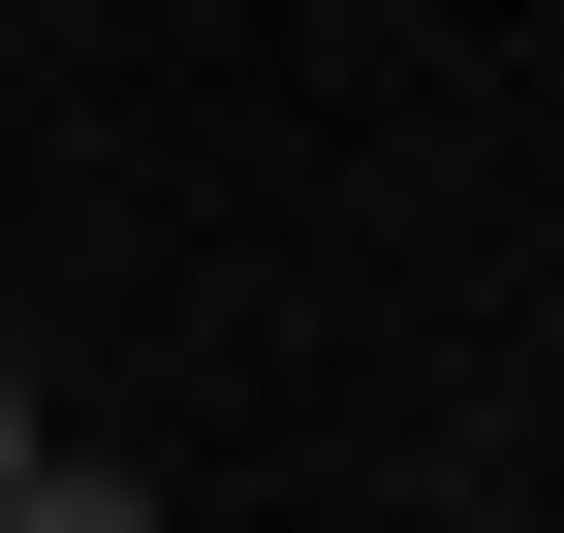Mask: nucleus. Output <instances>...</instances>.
<instances>
[{
	"label": "nucleus",
	"mask_w": 564,
	"mask_h": 533,
	"mask_svg": "<svg viewBox=\"0 0 564 533\" xmlns=\"http://www.w3.org/2000/svg\"><path fill=\"white\" fill-rule=\"evenodd\" d=\"M0 533H158V502H126V471H32V502H0Z\"/></svg>",
	"instance_id": "f257e3e1"
},
{
	"label": "nucleus",
	"mask_w": 564,
	"mask_h": 533,
	"mask_svg": "<svg viewBox=\"0 0 564 533\" xmlns=\"http://www.w3.org/2000/svg\"><path fill=\"white\" fill-rule=\"evenodd\" d=\"M0 502H32V409H0Z\"/></svg>",
	"instance_id": "f03ea898"
}]
</instances>
